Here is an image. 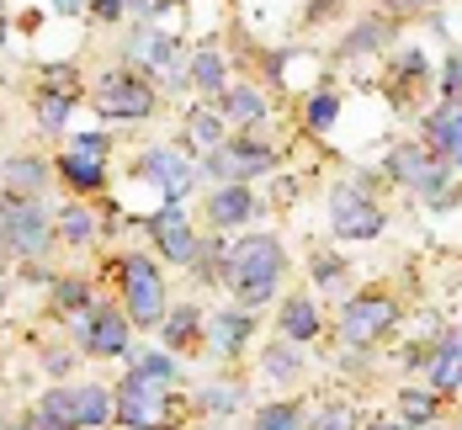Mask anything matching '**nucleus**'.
Instances as JSON below:
<instances>
[{
	"label": "nucleus",
	"instance_id": "f257e3e1",
	"mask_svg": "<svg viewBox=\"0 0 462 430\" xmlns=\"http://www.w3.org/2000/svg\"><path fill=\"white\" fill-rule=\"evenodd\" d=\"M282 271H287V250H282L277 234H245L229 250V261H224V282L234 287L239 308L272 303L282 287Z\"/></svg>",
	"mask_w": 462,
	"mask_h": 430
},
{
	"label": "nucleus",
	"instance_id": "f03ea898",
	"mask_svg": "<svg viewBox=\"0 0 462 430\" xmlns=\"http://www.w3.org/2000/svg\"><path fill=\"white\" fill-rule=\"evenodd\" d=\"M53 229H48V207L38 197H22V191H0V250H16V255H43Z\"/></svg>",
	"mask_w": 462,
	"mask_h": 430
},
{
	"label": "nucleus",
	"instance_id": "7ed1b4c3",
	"mask_svg": "<svg viewBox=\"0 0 462 430\" xmlns=\"http://www.w3.org/2000/svg\"><path fill=\"white\" fill-rule=\"evenodd\" d=\"M123 271V303H128V325H139V330H160V319H165V282H160V266L149 261V255H128V261H117Z\"/></svg>",
	"mask_w": 462,
	"mask_h": 430
},
{
	"label": "nucleus",
	"instance_id": "20e7f679",
	"mask_svg": "<svg viewBox=\"0 0 462 430\" xmlns=\"http://www.w3.org/2000/svg\"><path fill=\"white\" fill-rule=\"evenodd\" d=\"M388 176H393L399 187L420 191L430 207H447V202H452V191H447V176H452V170H447V165H441L425 143H415V139L399 143V149L388 154Z\"/></svg>",
	"mask_w": 462,
	"mask_h": 430
},
{
	"label": "nucleus",
	"instance_id": "39448f33",
	"mask_svg": "<svg viewBox=\"0 0 462 430\" xmlns=\"http://www.w3.org/2000/svg\"><path fill=\"white\" fill-rule=\"evenodd\" d=\"M329 229L335 239H377L388 229V213L367 197L362 181H340L329 191Z\"/></svg>",
	"mask_w": 462,
	"mask_h": 430
},
{
	"label": "nucleus",
	"instance_id": "423d86ee",
	"mask_svg": "<svg viewBox=\"0 0 462 430\" xmlns=\"http://www.w3.org/2000/svg\"><path fill=\"white\" fill-rule=\"evenodd\" d=\"M272 165H277V154L255 139H224L213 154H202V176H213L224 187H245V181L266 176Z\"/></svg>",
	"mask_w": 462,
	"mask_h": 430
},
{
	"label": "nucleus",
	"instance_id": "0eeeda50",
	"mask_svg": "<svg viewBox=\"0 0 462 430\" xmlns=\"http://www.w3.org/2000/svg\"><path fill=\"white\" fill-rule=\"evenodd\" d=\"M96 112L101 117H128V123H139L154 112V86L134 75V69H112V75H101L96 80Z\"/></svg>",
	"mask_w": 462,
	"mask_h": 430
},
{
	"label": "nucleus",
	"instance_id": "6e6552de",
	"mask_svg": "<svg viewBox=\"0 0 462 430\" xmlns=\"http://www.w3.org/2000/svg\"><path fill=\"white\" fill-rule=\"evenodd\" d=\"M393 319H399L393 297H383V292H356V297L340 308V340L362 351L372 340H383V330H393Z\"/></svg>",
	"mask_w": 462,
	"mask_h": 430
},
{
	"label": "nucleus",
	"instance_id": "1a4fd4ad",
	"mask_svg": "<svg viewBox=\"0 0 462 430\" xmlns=\"http://www.w3.org/2000/svg\"><path fill=\"white\" fill-rule=\"evenodd\" d=\"M139 176L149 187H160L165 207H181V197L191 191V181H197V170L186 165V154H176V149H149L139 160Z\"/></svg>",
	"mask_w": 462,
	"mask_h": 430
},
{
	"label": "nucleus",
	"instance_id": "9d476101",
	"mask_svg": "<svg viewBox=\"0 0 462 430\" xmlns=\"http://www.w3.org/2000/svg\"><path fill=\"white\" fill-rule=\"evenodd\" d=\"M80 351L86 356H128V319L117 308H91L80 319Z\"/></svg>",
	"mask_w": 462,
	"mask_h": 430
},
{
	"label": "nucleus",
	"instance_id": "9b49d317",
	"mask_svg": "<svg viewBox=\"0 0 462 430\" xmlns=\"http://www.w3.org/2000/svg\"><path fill=\"white\" fill-rule=\"evenodd\" d=\"M154 409H160V382L139 378L128 367V378L117 388V404H112V420H123L128 430H154Z\"/></svg>",
	"mask_w": 462,
	"mask_h": 430
},
{
	"label": "nucleus",
	"instance_id": "f8f14e48",
	"mask_svg": "<svg viewBox=\"0 0 462 430\" xmlns=\"http://www.w3.org/2000/svg\"><path fill=\"white\" fill-rule=\"evenodd\" d=\"M425 149H430L447 170H462V101H441V106L425 117Z\"/></svg>",
	"mask_w": 462,
	"mask_h": 430
},
{
	"label": "nucleus",
	"instance_id": "ddd939ff",
	"mask_svg": "<svg viewBox=\"0 0 462 430\" xmlns=\"http://www.w3.org/2000/svg\"><path fill=\"white\" fill-rule=\"evenodd\" d=\"M149 239L160 244V255H165L171 266H186V261L197 255V239H191V229H186L181 207H160V213L149 218Z\"/></svg>",
	"mask_w": 462,
	"mask_h": 430
},
{
	"label": "nucleus",
	"instance_id": "4468645a",
	"mask_svg": "<svg viewBox=\"0 0 462 430\" xmlns=\"http://www.w3.org/2000/svg\"><path fill=\"white\" fill-rule=\"evenodd\" d=\"M250 334H255V314H250V308H213V319H208V345H213L218 356H239Z\"/></svg>",
	"mask_w": 462,
	"mask_h": 430
},
{
	"label": "nucleus",
	"instance_id": "2eb2a0df",
	"mask_svg": "<svg viewBox=\"0 0 462 430\" xmlns=\"http://www.w3.org/2000/svg\"><path fill=\"white\" fill-rule=\"evenodd\" d=\"M425 378H430V393H436V398L462 388V330L441 334V345H436L430 361H425Z\"/></svg>",
	"mask_w": 462,
	"mask_h": 430
},
{
	"label": "nucleus",
	"instance_id": "dca6fc26",
	"mask_svg": "<svg viewBox=\"0 0 462 430\" xmlns=\"http://www.w3.org/2000/svg\"><path fill=\"white\" fill-rule=\"evenodd\" d=\"M255 218V191L250 187H213L208 191V224L224 234V229H239Z\"/></svg>",
	"mask_w": 462,
	"mask_h": 430
},
{
	"label": "nucleus",
	"instance_id": "f3484780",
	"mask_svg": "<svg viewBox=\"0 0 462 430\" xmlns=\"http://www.w3.org/2000/svg\"><path fill=\"white\" fill-rule=\"evenodd\" d=\"M32 430H80L69 388H48L43 398H38V409H32Z\"/></svg>",
	"mask_w": 462,
	"mask_h": 430
},
{
	"label": "nucleus",
	"instance_id": "a211bd4d",
	"mask_svg": "<svg viewBox=\"0 0 462 430\" xmlns=\"http://www.w3.org/2000/svg\"><path fill=\"white\" fill-rule=\"evenodd\" d=\"M277 325H282V340H314L319 334V308H314V297H287L282 303V314H277Z\"/></svg>",
	"mask_w": 462,
	"mask_h": 430
},
{
	"label": "nucleus",
	"instance_id": "6ab92c4d",
	"mask_svg": "<svg viewBox=\"0 0 462 430\" xmlns=\"http://www.w3.org/2000/svg\"><path fill=\"white\" fill-rule=\"evenodd\" d=\"M139 59L149 64V69H154V75H171V80H181V69H186L181 43H176V38H165V32H143Z\"/></svg>",
	"mask_w": 462,
	"mask_h": 430
},
{
	"label": "nucleus",
	"instance_id": "aec40b11",
	"mask_svg": "<svg viewBox=\"0 0 462 430\" xmlns=\"http://www.w3.org/2000/svg\"><path fill=\"white\" fill-rule=\"evenodd\" d=\"M388 38H393V27L383 22V16H372V22H362V27H351L346 38H340V59H362V53H383L388 48Z\"/></svg>",
	"mask_w": 462,
	"mask_h": 430
},
{
	"label": "nucleus",
	"instance_id": "412c9836",
	"mask_svg": "<svg viewBox=\"0 0 462 430\" xmlns=\"http://www.w3.org/2000/svg\"><path fill=\"white\" fill-rule=\"evenodd\" d=\"M69 398H75V420L80 425H106L112 420V393L106 388L86 382V388H69Z\"/></svg>",
	"mask_w": 462,
	"mask_h": 430
},
{
	"label": "nucleus",
	"instance_id": "4be33fe9",
	"mask_svg": "<svg viewBox=\"0 0 462 430\" xmlns=\"http://www.w3.org/2000/svg\"><path fill=\"white\" fill-rule=\"evenodd\" d=\"M197 330H202V308H191V303L171 308V319H160V334H165L171 351H186V345L197 340Z\"/></svg>",
	"mask_w": 462,
	"mask_h": 430
},
{
	"label": "nucleus",
	"instance_id": "5701e85b",
	"mask_svg": "<svg viewBox=\"0 0 462 430\" xmlns=\"http://www.w3.org/2000/svg\"><path fill=\"white\" fill-rule=\"evenodd\" d=\"M186 139H191V149H202V154H213V149L224 143V117H218L213 106H197V112L186 117Z\"/></svg>",
	"mask_w": 462,
	"mask_h": 430
},
{
	"label": "nucleus",
	"instance_id": "b1692460",
	"mask_svg": "<svg viewBox=\"0 0 462 430\" xmlns=\"http://www.w3.org/2000/svg\"><path fill=\"white\" fill-rule=\"evenodd\" d=\"M5 181H11V191H22V197H38V191L48 187V170L43 160H27V154H16V160H5V170H0Z\"/></svg>",
	"mask_w": 462,
	"mask_h": 430
},
{
	"label": "nucleus",
	"instance_id": "393cba45",
	"mask_svg": "<svg viewBox=\"0 0 462 430\" xmlns=\"http://www.w3.org/2000/svg\"><path fill=\"white\" fill-rule=\"evenodd\" d=\"M191 80H197L208 96H224V53H218L213 43H202L197 53H191Z\"/></svg>",
	"mask_w": 462,
	"mask_h": 430
},
{
	"label": "nucleus",
	"instance_id": "a878e982",
	"mask_svg": "<svg viewBox=\"0 0 462 430\" xmlns=\"http://www.w3.org/2000/svg\"><path fill=\"white\" fill-rule=\"evenodd\" d=\"M69 106H75V91H64V86H43L32 112H38V123H43L48 133H59V128H64V117H69Z\"/></svg>",
	"mask_w": 462,
	"mask_h": 430
},
{
	"label": "nucleus",
	"instance_id": "bb28decb",
	"mask_svg": "<svg viewBox=\"0 0 462 430\" xmlns=\"http://www.w3.org/2000/svg\"><path fill=\"white\" fill-rule=\"evenodd\" d=\"M59 176H64L75 191H101V187H106L101 160H80V154H64V160H59Z\"/></svg>",
	"mask_w": 462,
	"mask_h": 430
},
{
	"label": "nucleus",
	"instance_id": "cd10ccee",
	"mask_svg": "<svg viewBox=\"0 0 462 430\" xmlns=\"http://www.w3.org/2000/svg\"><path fill=\"white\" fill-rule=\"evenodd\" d=\"M250 430H303V409L292 398H277V404H261Z\"/></svg>",
	"mask_w": 462,
	"mask_h": 430
},
{
	"label": "nucleus",
	"instance_id": "c85d7f7f",
	"mask_svg": "<svg viewBox=\"0 0 462 430\" xmlns=\"http://www.w3.org/2000/svg\"><path fill=\"white\" fill-rule=\"evenodd\" d=\"M261 367H266V378H277V382H292V378H298V367H303V351H298L292 340H277V345H266V356H261Z\"/></svg>",
	"mask_w": 462,
	"mask_h": 430
},
{
	"label": "nucleus",
	"instance_id": "c756f323",
	"mask_svg": "<svg viewBox=\"0 0 462 430\" xmlns=\"http://www.w3.org/2000/svg\"><path fill=\"white\" fill-rule=\"evenodd\" d=\"M436 409H441V398L425 393V388H404V393H399V420H404V425H430Z\"/></svg>",
	"mask_w": 462,
	"mask_h": 430
},
{
	"label": "nucleus",
	"instance_id": "7c9ffc66",
	"mask_svg": "<svg viewBox=\"0 0 462 430\" xmlns=\"http://www.w3.org/2000/svg\"><path fill=\"white\" fill-rule=\"evenodd\" d=\"M59 239H64V244H86V239H96V213L80 207V202H69V207L59 213Z\"/></svg>",
	"mask_w": 462,
	"mask_h": 430
},
{
	"label": "nucleus",
	"instance_id": "2f4dec72",
	"mask_svg": "<svg viewBox=\"0 0 462 430\" xmlns=\"http://www.w3.org/2000/svg\"><path fill=\"white\" fill-rule=\"evenodd\" d=\"M218 112H224V117H234V123H255V117L266 112V101H261V96L250 91V86H239V91H224Z\"/></svg>",
	"mask_w": 462,
	"mask_h": 430
},
{
	"label": "nucleus",
	"instance_id": "473e14b6",
	"mask_svg": "<svg viewBox=\"0 0 462 430\" xmlns=\"http://www.w3.org/2000/svg\"><path fill=\"white\" fill-rule=\"evenodd\" d=\"M134 372L149 378V382H176L181 367H176V356H171V351H143L139 361H134Z\"/></svg>",
	"mask_w": 462,
	"mask_h": 430
},
{
	"label": "nucleus",
	"instance_id": "72a5a7b5",
	"mask_svg": "<svg viewBox=\"0 0 462 430\" xmlns=\"http://www.w3.org/2000/svg\"><path fill=\"white\" fill-rule=\"evenodd\" d=\"M191 261H197V277H202V282H213V277H224V261H229V250L208 239V244H197V255H191Z\"/></svg>",
	"mask_w": 462,
	"mask_h": 430
},
{
	"label": "nucleus",
	"instance_id": "f704fd0d",
	"mask_svg": "<svg viewBox=\"0 0 462 430\" xmlns=\"http://www.w3.org/2000/svg\"><path fill=\"white\" fill-rule=\"evenodd\" d=\"M53 308H59V314H80V308H91L86 282H53Z\"/></svg>",
	"mask_w": 462,
	"mask_h": 430
},
{
	"label": "nucleus",
	"instance_id": "c9c22d12",
	"mask_svg": "<svg viewBox=\"0 0 462 430\" xmlns=\"http://www.w3.org/2000/svg\"><path fill=\"white\" fill-rule=\"evenodd\" d=\"M314 282H319L324 292H340V287H346V261H340V255H314Z\"/></svg>",
	"mask_w": 462,
	"mask_h": 430
},
{
	"label": "nucleus",
	"instance_id": "e433bc0d",
	"mask_svg": "<svg viewBox=\"0 0 462 430\" xmlns=\"http://www.w3.org/2000/svg\"><path fill=\"white\" fill-rule=\"evenodd\" d=\"M208 415H229V409H239V393H234L229 382H213V388H202V398H197Z\"/></svg>",
	"mask_w": 462,
	"mask_h": 430
},
{
	"label": "nucleus",
	"instance_id": "4c0bfd02",
	"mask_svg": "<svg viewBox=\"0 0 462 430\" xmlns=\"http://www.w3.org/2000/svg\"><path fill=\"white\" fill-rule=\"evenodd\" d=\"M335 112H340V101H335L329 91H314V96H309V128H314V133H324V128L335 123Z\"/></svg>",
	"mask_w": 462,
	"mask_h": 430
},
{
	"label": "nucleus",
	"instance_id": "58836bf2",
	"mask_svg": "<svg viewBox=\"0 0 462 430\" xmlns=\"http://www.w3.org/2000/svg\"><path fill=\"white\" fill-rule=\"evenodd\" d=\"M309 430H356V415H351L346 404H324L319 420H314Z\"/></svg>",
	"mask_w": 462,
	"mask_h": 430
},
{
	"label": "nucleus",
	"instance_id": "ea45409f",
	"mask_svg": "<svg viewBox=\"0 0 462 430\" xmlns=\"http://www.w3.org/2000/svg\"><path fill=\"white\" fill-rule=\"evenodd\" d=\"M69 154H80V160H101V154H106V133H80V139H69Z\"/></svg>",
	"mask_w": 462,
	"mask_h": 430
},
{
	"label": "nucleus",
	"instance_id": "a19ab883",
	"mask_svg": "<svg viewBox=\"0 0 462 430\" xmlns=\"http://www.w3.org/2000/svg\"><path fill=\"white\" fill-rule=\"evenodd\" d=\"M441 101H462V53L447 59V86H441Z\"/></svg>",
	"mask_w": 462,
	"mask_h": 430
},
{
	"label": "nucleus",
	"instance_id": "79ce46f5",
	"mask_svg": "<svg viewBox=\"0 0 462 430\" xmlns=\"http://www.w3.org/2000/svg\"><path fill=\"white\" fill-rule=\"evenodd\" d=\"M91 11L101 16V22H117V16L128 11V0H91Z\"/></svg>",
	"mask_w": 462,
	"mask_h": 430
},
{
	"label": "nucleus",
	"instance_id": "37998d69",
	"mask_svg": "<svg viewBox=\"0 0 462 430\" xmlns=\"http://www.w3.org/2000/svg\"><path fill=\"white\" fill-rule=\"evenodd\" d=\"M48 372L64 378V372H69V351H48Z\"/></svg>",
	"mask_w": 462,
	"mask_h": 430
},
{
	"label": "nucleus",
	"instance_id": "c03bdc74",
	"mask_svg": "<svg viewBox=\"0 0 462 430\" xmlns=\"http://www.w3.org/2000/svg\"><path fill=\"white\" fill-rule=\"evenodd\" d=\"M335 5H340V0H314V5H309V22H324Z\"/></svg>",
	"mask_w": 462,
	"mask_h": 430
},
{
	"label": "nucleus",
	"instance_id": "a18cd8bd",
	"mask_svg": "<svg viewBox=\"0 0 462 430\" xmlns=\"http://www.w3.org/2000/svg\"><path fill=\"white\" fill-rule=\"evenodd\" d=\"M383 5H388V11H425L430 0H383Z\"/></svg>",
	"mask_w": 462,
	"mask_h": 430
},
{
	"label": "nucleus",
	"instance_id": "49530a36",
	"mask_svg": "<svg viewBox=\"0 0 462 430\" xmlns=\"http://www.w3.org/2000/svg\"><path fill=\"white\" fill-rule=\"evenodd\" d=\"M372 430H430V425H404V420H377Z\"/></svg>",
	"mask_w": 462,
	"mask_h": 430
},
{
	"label": "nucleus",
	"instance_id": "de8ad7c7",
	"mask_svg": "<svg viewBox=\"0 0 462 430\" xmlns=\"http://www.w3.org/2000/svg\"><path fill=\"white\" fill-rule=\"evenodd\" d=\"M48 5H53V11H64V16H75V11H80L86 0H48Z\"/></svg>",
	"mask_w": 462,
	"mask_h": 430
},
{
	"label": "nucleus",
	"instance_id": "09e8293b",
	"mask_svg": "<svg viewBox=\"0 0 462 430\" xmlns=\"http://www.w3.org/2000/svg\"><path fill=\"white\" fill-rule=\"evenodd\" d=\"M0 43H5V5H0Z\"/></svg>",
	"mask_w": 462,
	"mask_h": 430
},
{
	"label": "nucleus",
	"instance_id": "8fccbe9b",
	"mask_svg": "<svg viewBox=\"0 0 462 430\" xmlns=\"http://www.w3.org/2000/svg\"><path fill=\"white\" fill-rule=\"evenodd\" d=\"M0 430H22V425H0ZM27 430H32V425H27Z\"/></svg>",
	"mask_w": 462,
	"mask_h": 430
},
{
	"label": "nucleus",
	"instance_id": "3c124183",
	"mask_svg": "<svg viewBox=\"0 0 462 430\" xmlns=\"http://www.w3.org/2000/svg\"><path fill=\"white\" fill-rule=\"evenodd\" d=\"M457 430H462V420H457Z\"/></svg>",
	"mask_w": 462,
	"mask_h": 430
}]
</instances>
